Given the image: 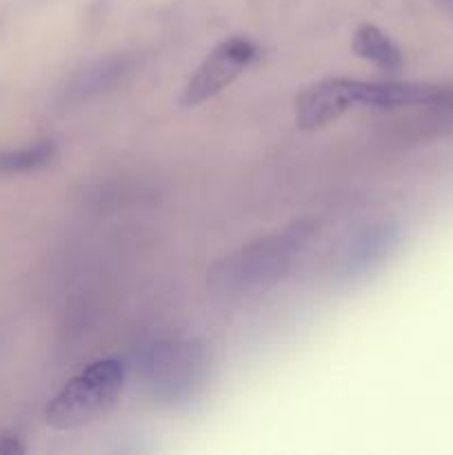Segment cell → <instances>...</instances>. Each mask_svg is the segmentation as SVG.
<instances>
[{"instance_id": "1", "label": "cell", "mask_w": 453, "mask_h": 455, "mask_svg": "<svg viewBox=\"0 0 453 455\" xmlns=\"http://www.w3.org/2000/svg\"><path fill=\"white\" fill-rule=\"evenodd\" d=\"M311 227L305 222L256 240L249 247L218 262L209 274V284L218 293H247L275 283L289 271L296 258L305 251Z\"/></svg>"}, {"instance_id": "2", "label": "cell", "mask_w": 453, "mask_h": 455, "mask_svg": "<svg viewBox=\"0 0 453 455\" xmlns=\"http://www.w3.org/2000/svg\"><path fill=\"white\" fill-rule=\"evenodd\" d=\"M211 358L198 340H163L142 355V380L151 398L164 407H187L204 391Z\"/></svg>"}, {"instance_id": "3", "label": "cell", "mask_w": 453, "mask_h": 455, "mask_svg": "<svg viewBox=\"0 0 453 455\" xmlns=\"http://www.w3.org/2000/svg\"><path fill=\"white\" fill-rule=\"evenodd\" d=\"M123 387V364L114 358L96 360L58 391L44 411V420L58 431L91 425L115 407Z\"/></svg>"}, {"instance_id": "4", "label": "cell", "mask_w": 453, "mask_h": 455, "mask_svg": "<svg viewBox=\"0 0 453 455\" xmlns=\"http://www.w3.org/2000/svg\"><path fill=\"white\" fill-rule=\"evenodd\" d=\"M256 58L258 44L253 40L242 38V36L225 40L204 58L198 71L191 76L180 102L185 107H195L204 100H211L222 89L229 87L240 74H244Z\"/></svg>"}, {"instance_id": "5", "label": "cell", "mask_w": 453, "mask_h": 455, "mask_svg": "<svg viewBox=\"0 0 453 455\" xmlns=\"http://www.w3.org/2000/svg\"><path fill=\"white\" fill-rule=\"evenodd\" d=\"M364 80L327 78L306 87L296 98V124L302 132H315L333 123L354 107L362 105Z\"/></svg>"}, {"instance_id": "6", "label": "cell", "mask_w": 453, "mask_h": 455, "mask_svg": "<svg viewBox=\"0 0 453 455\" xmlns=\"http://www.w3.org/2000/svg\"><path fill=\"white\" fill-rule=\"evenodd\" d=\"M400 243V227L395 222H373L360 231L340 262V278L346 283L371 275Z\"/></svg>"}, {"instance_id": "7", "label": "cell", "mask_w": 453, "mask_h": 455, "mask_svg": "<svg viewBox=\"0 0 453 455\" xmlns=\"http://www.w3.org/2000/svg\"><path fill=\"white\" fill-rule=\"evenodd\" d=\"M351 49H354L355 56L364 58V60L373 62V65L382 67L386 71H398L402 69V52H400L398 44L389 38L386 34H382L376 25H360L355 29L354 40H351Z\"/></svg>"}, {"instance_id": "8", "label": "cell", "mask_w": 453, "mask_h": 455, "mask_svg": "<svg viewBox=\"0 0 453 455\" xmlns=\"http://www.w3.org/2000/svg\"><path fill=\"white\" fill-rule=\"evenodd\" d=\"M56 156V142L44 140L20 149H0V176L34 172L49 164Z\"/></svg>"}, {"instance_id": "9", "label": "cell", "mask_w": 453, "mask_h": 455, "mask_svg": "<svg viewBox=\"0 0 453 455\" xmlns=\"http://www.w3.org/2000/svg\"><path fill=\"white\" fill-rule=\"evenodd\" d=\"M25 453V444L20 443L16 434L12 431H4L0 434V455H22Z\"/></svg>"}]
</instances>
